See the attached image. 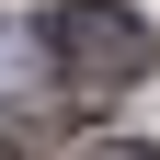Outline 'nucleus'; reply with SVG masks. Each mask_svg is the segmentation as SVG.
<instances>
[{"label": "nucleus", "mask_w": 160, "mask_h": 160, "mask_svg": "<svg viewBox=\"0 0 160 160\" xmlns=\"http://www.w3.org/2000/svg\"><path fill=\"white\" fill-rule=\"evenodd\" d=\"M34 34H46L57 80H80V92H137V80L160 69V34L137 23L126 0H57Z\"/></svg>", "instance_id": "nucleus-1"}, {"label": "nucleus", "mask_w": 160, "mask_h": 160, "mask_svg": "<svg viewBox=\"0 0 160 160\" xmlns=\"http://www.w3.org/2000/svg\"><path fill=\"white\" fill-rule=\"evenodd\" d=\"M80 160H160V149H137V137H103V149H80Z\"/></svg>", "instance_id": "nucleus-2"}]
</instances>
